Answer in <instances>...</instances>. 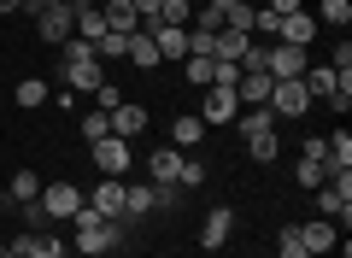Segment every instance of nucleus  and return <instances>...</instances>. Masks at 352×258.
Returning a JSON list of instances; mask_svg holds the SVG:
<instances>
[{
  "label": "nucleus",
  "mask_w": 352,
  "mask_h": 258,
  "mask_svg": "<svg viewBox=\"0 0 352 258\" xmlns=\"http://www.w3.org/2000/svg\"><path fill=\"white\" fill-rule=\"evenodd\" d=\"M124 59L135 65V71H153V65H159V47H153V30H135V36H129Z\"/></svg>",
  "instance_id": "nucleus-21"
},
{
  "label": "nucleus",
  "mask_w": 352,
  "mask_h": 258,
  "mask_svg": "<svg viewBox=\"0 0 352 258\" xmlns=\"http://www.w3.org/2000/svg\"><path fill=\"white\" fill-rule=\"evenodd\" d=\"M294 235H300V241H305V252H335V241H340V235H335V223H329V217H311V223H294Z\"/></svg>",
  "instance_id": "nucleus-11"
},
{
  "label": "nucleus",
  "mask_w": 352,
  "mask_h": 258,
  "mask_svg": "<svg viewBox=\"0 0 352 258\" xmlns=\"http://www.w3.org/2000/svg\"><path fill=\"white\" fill-rule=\"evenodd\" d=\"M270 83H276L270 71H241V83H235L241 106H264V100H270Z\"/></svg>",
  "instance_id": "nucleus-17"
},
{
  "label": "nucleus",
  "mask_w": 352,
  "mask_h": 258,
  "mask_svg": "<svg viewBox=\"0 0 352 258\" xmlns=\"http://www.w3.org/2000/svg\"><path fill=\"white\" fill-rule=\"evenodd\" d=\"M129 6H135L141 30H153V24H159V6H164V0H129Z\"/></svg>",
  "instance_id": "nucleus-37"
},
{
  "label": "nucleus",
  "mask_w": 352,
  "mask_h": 258,
  "mask_svg": "<svg viewBox=\"0 0 352 258\" xmlns=\"http://www.w3.org/2000/svg\"><path fill=\"white\" fill-rule=\"evenodd\" d=\"M129 164H135V147H129L124 136L94 141V171H100V176H129Z\"/></svg>",
  "instance_id": "nucleus-5"
},
{
  "label": "nucleus",
  "mask_w": 352,
  "mask_h": 258,
  "mask_svg": "<svg viewBox=\"0 0 352 258\" xmlns=\"http://www.w3.org/2000/svg\"><path fill=\"white\" fill-rule=\"evenodd\" d=\"M36 194H41V176H36V171H18V176H12V200H18V206H30Z\"/></svg>",
  "instance_id": "nucleus-29"
},
{
  "label": "nucleus",
  "mask_w": 352,
  "mask_h": 258,
  "mask_svg": "<svg viewBox=\"0 0 352 258\" xmlns=\"http://www.w3.org/2000/svg\"><path fill=\"white\" fill-rule=\"evenodd\" d=\"M65 258H88V252H65Z\"/></svg>",
  "instance_id": "nucleus-45"
},
{
  "label": "nucleus",
  "mask_w": 352,
  "mask_h": 258,
  "mask_svg": "<svg viewBox=\"0 0 352 258\" xmlns=\"http://www.w3.org/2000/svg\"><path fill=\"white\" fill-rule=\"evenodd\" d=\"M36 36L47 41V47L71 41L76 36V6H65V0H59V6H41V12H36Z\"/></svg>",
  "instance_id": "nucleus-4"
},
{
  "label": "nucleus",
  "mask_w": 352,
  "mask_h": 258,
  "mask_svg": "<svg viewBox=\"0 0 352 258\" xmlns=\"http://www.w3.org/2000/svg\"><path fill=\"white\" fill-rule=\"evenodd\" d=\"M247 47H252L247 30H217V36H212V59H223V65H241Z\"/></svg>",
  "instance_id": "nucleus-18"
},
{
  "label": "nucleus",
  "mask_w": 352,
  "mask_h": 258,
  "mask_svg": "<svg viewBox=\"0 0 352 258\" xmlns=\"http://www.w3.org/2000/svg\"><path fill=\"white\" fill-rule=\"evenodd\" d=\"M305 106H311L305 83H270V100H264L270 118H305Z\"/></svg>",
  "instance_id": "nucleus-8"
},
{
  "label": "nucleus",
  "mask_w": 352,
  "mask_h": 258,
  "mask_svg": "<svg viewBox=\"0 0 352 258\" xmlns=\"http://www.w3.org/2000/svg\"><path fill=\"white\" fill-rule=\"evenodd\" d=\"M36 206H41V217H53V223H71L76 211H82V188L76 182H41V194H36Z\"/></svg>",
  "instance_id": "nucleus-3"
},
{
  "label": "nucleus",
  "mask_w": 352,
  "mask_h": 258,
  "mask_svg": "<svg viewBox=\"0 0 352 258\" xmlns=\"http://www.w3.org/2000/svg\"><path fill=\"white\" fill-rule=\"evenodd\" d=\"M30 6H36V12H41V6H59V0H30Z\"/></svg>",
  "instance_id": "nucleus-43"
},
{
  "label": "nucleus",
  "mask_w": 352,
  "mask_h": 258,
  "mask_svg": "<svg viewBox=\"0 0 352 258\" xmlns=\"http://www.w3.org/2000/svg\"><path fill=\"white\" fill-rule=\"evenodd\" d=\"M88 206L100 211V217H124V176H100V182H94V194H82Z\"/></svg>",
  "instance_id": "nucleus-10"
},
{
  "label": "nucleus",
  "mask_w": 352,
  "mask_h": 258,
  "mask_svg": "<svg viewBox=\"0 0 352 258\" xmlns=\"http://www.w3.org/2000/svg\"><path fill=\"white\" fill-rule=\"evenodd\" d=\"M270 12H276V18H288V12H305V6H300V0H270Z\"/></svg>",
  "instance_id": "nucleus-39"
},
{
  "label": "nucleus",
  "mask_w": 352,
  "mask_h": 258,
  "mask_svg": "<svg viewBox=\"0 0 352 258\" xmlns=\"http://www.w3.org/2000/svg\"><path fill=\"white\" fill-rule=\"evenodd\" d=\"M12 100H18V106H24V111L47 106V76H24V83L12 88Z\"/></svg>",
  "instance_id": "nucleus-23"
},
{
  "label": "nucleus",
  "mask_w": 352,
  "mask_h": 258,
  "mask_svg": "<svg viewBox=\"0 0 352 258\" xmlns=\"http://www.w3.org/2000/svg\"><path fill=\"white\" fill-rule=\"evenodd\" d=\"M71 223H76V252L100 258V252H112V246H118V223H112V217H100L88 200H82V211H76Z\"/></svg>",
  "instance_id": "nucleus-2"
},
{
  "label": "nucleus",
  "mask_w": 352,
  "mask_h": 258,
  "mask_svg": "<svg viewBox=\"0 0 352 258\" xmlns=\"http://www.w3.org/2000/svg\"><path fill=\"white\" fill-rule=\"evenodd\" d=\"M176 182H182V188H200L206 182V164L200 159H182V176H176Z\"/></svg>",
  "instance_id": "nucleus-38"
},
{
  "label": "nucleus",
  "mask_w": 352,
  "mask_h": 258,
  "mask_svg": "<svg viewBox=\"0 0 352 258\" xmlns=\"http://www.w3.org/2000/svg\"><path fill=\"white\" fill-rule=\"evenodd\" d=\"M329 71L352 76V41H346V36H335V65H329Z\"/></svg>",
  "instance_id": "nucleus-35"
},
{
  "label": "nucleus",
  "mask_w": 352,
  "mask_h": 258,
  "mask_svg": "<svg viewBox=\"0 0 352 258\" xmlns=\"http://www.w3.org/2000/svg\"><path fill=\"white\" fill-rule=\"evenodd\" d=\"M200 141H206V118H194V111H188V118H176V123H170V147L188 153V147H200Z\"/></svg>",
  "instance_id": "nucleus-22"
},
{
  "label": "nucleus",
  "mask_w": 352,
  "mask_h": 258,
  "mask_svg": "<svg viewBox=\"0 0 352 258\" xmlns=\"http://www.w3.org/2000/svg\"><path fill=\"white\" fill-rule=\"evenodd\" d=\"M147 211H153V188L124 182V217H147Z\"/></svg>",
  "instance_id": "nucleus-25"
},
{
  "label": "nucleus",
  "mask_w": 352,
  "mask_h": 258,
  "mask_svg": "<svg viewBox=\"0 0 352 258\" xmlns=\"http://www.w3.org/2000/svg\"><path fill=\"white\" fill-rule=\"evenodd\" d=\"M276 24H282V18L270 12V6H252V30H258V36H276Z\"/></svg>",
  "instance_id": "nucleus-36"
},
{
  "label": "nucleus",
  "mask_w": 352,
  "mask_h": 258,
  "mask_svg": "<svg viewBox=\"0 0 352 258\" xmlns=\"http://www.w3.org/2000/svg\"><path fill=\"white\" fill-rule=\"evenodd\" d=\"M264 71L276 76V83H300L311 65H305V47H288V41H276V47L264 53Z\"/></svg>",
  "instance_id": "nucleus-7"
},
{
  "label": "nucleus",
  "mask_w": 352,
  "mask_h": 258,
  "mask_svg": "<svg viewBox=\"0 0 352 258\" xmlns=\"http://www.w3.org/2000/svg\"><path fill=\"white\" fill-rule=\"evenodd\" d=\"M317 12H323V24L346 30V24H352V0H323V6H317Z\"/></svg>",
  "instance_id": "nucleus-31"
},
{
  "label": "nucleus",
  "mask_w": 352,
  "mask_h": 258,
  "mask_svg": "<svg viewBox=\"0 0 352 258\" xmlns=\"http://www.w3.org/2000/svg\"><path fill=\"white\" fill-rule=\"evenodd\" d=\"M106 136H112V118H106V111H88L82 118V141L94 147V141H106Z\"/></svg>",
  "instance_id": "nucleus-30"
},
{
  "label": "nucleus",
  "mask_w": 352,
  "mask_h": 258,
  "mask_svg": "<svg viewBox=\"0 0 352 258\" xmlns=\"http://www.w3.org/2000/svg\"><path fill=\"white\" fill-rule=\"evenodd\" d=\"M18 6H30V0H0V12H18Z\"/></svg>",
  "instance_id": "nucleus-40"
},
{
  "label": "nucleus",
  "mask_w": 352,
  "mask_h": 258,
  "mask_svg": "<svg viewBox=\"0 0 352 258\" xmlns=\"http://www.w3.org/2000/svg\"><path fill=\"white\" fill-rule=\"evenodd\" d=\"M311 36H317V18L311 12H288L276 24V41H288V47H311Z\"/></svg>",
  "instance_id": "nucleus-13"
},
{
  "label": "nucleus",
  "mask_w": 352,
  "mask_h": 258,
  "mask_svg": "<svg viewBox=\"0 0 352 258\" xmlns=\"http://www.w3.org/2000/svg\"><path fill=\"white\" fill-rule=\"evenodd\" d=\"M159 24H182V30H188L194 24V0H164V6H159Z\"/></svg>",
  "instance_id": "nucleus-27"
},
{
  "label": "nucleus",
  "mask_w": 352,
  "mask_h": 258,
  "mask_svg": "<svg viewBox=\"0 0 352 258\" xmlns=\"http://www.w3.org/2000/svg\"><path fill=\"white\" fill-rule=\"evenodd\" d=\"M147 176H153V182H176V176H182V147H153Z\"/></svg>",
  "instance_id": "nucleus-19"
},
{
  "label": "nucleus",
  "mask_w": 352,
  "mask_h": 258,
  "mask_svg": "<svg viewBox=\"0 0 352 258\" xmlns=\"http://www.w3.org/2000/svg\"><path fill=\"white\" fill-rule=\"evenodd\" d=\"M59 71H65V83L82 88V94H94V88L106 83V65L94 59V53H82V59H65V53H59Z\"/></svg>",
  "instance_id": "nucleus-9"
},
{
  "label": "nucleus",
  "mask_w": 352,
  "mask_h": 258,
  "mask_svg": "<svg viewBox=\"0 0 352 258\" xmlns=\"http://www.w3.org/2000/svg\"><path fill=\"white\" fill-rule=\"evenodd\" d=\"M300 83H305V94H311V100H329V94H335V83H340V71H329V65H317V71H305Z\"/></svg>",
  "instance_id": "nucleus-24"
},
{
  "label": "nucleus",
  "mask_w": 352,
  "mask_h": 258,
  "mask_svg": "<svg viewBox=\"0 0 352 258\" xmlns=\"http://www.w3.org/2000/svg\"><path fill=\"white\" fill-rule=\"evenodd\" d=\"M100 18L118 30V36H135V30H141V18H135V6H129V0H100Z\"/></svg>",
  "instance_id": "nucleus-20"
},
{
  "label": "nucleus",
  "mask_w": 352,
  "mask_h": 258,
  "mask_svg": "<svg viewBox=\"0 0 352 258\" xmlns=\"http://www.w3.org/2000/svg\"><path fill=\"white\" fill-rule=\"evenodd\" d=\"M212 6H223V12H229V6H247V0H212Z\"/></svg>",
  "instance_id": "nucleus-42"
},
{
  "label": "nucleus",
  "mask_w": 352,
  "mask_h": 258,
  "mask_svg": "<svg viewBox=\"0 0 352 258\" xmlns=\"http://www.w3.org/2000/svg\"><path fill=\"white\" fill-rule=\"evenodd\" d=\"M182 83H188V88H212V59L188 53V59H182Z\"/></svg>",
  "instance_id": "nucleus-26"
},
{
  "label": "nucleus",
  "mask_w": 352,
  "mask_h": 258,
  "mask_svg": "<svg viewBox=\"0 0 352 258\" xmlns=\"http://www.w3.org/2000/svg\"><path fill=\"white\" fill-rule=\"evenodd\" d=\"M94 100H100V111H118V106H124V94H118V83H112V76H106V83L94 88Z\"/></svg>",
  "instance_id": "nucleus-34"
},
{
  "label": "nucleus",
  "mask_w": 352,
  "mask_h": 258,
  "mask_svg": "<svg viewBox=\"0 0 352 258\" xmlns=\"http://www.w3.org/2000/svg\"><path fill=\"white\" fill-rule=\"evenodd\" d=\"M241 141H247V159H252V164H270V159L282 153L276 118H270L264 106H247V111H241Z\"/></svg>",
  "instance_id": "nucleus-1"
},
{
  "label": "nucleus",
  "mask_w": 352,
  "mask_h": 258,
  "mask_svg": "<svg viewBox=\"0 0 352 258\" xmlns=\"http://www.w3.org/2000/svg\"><path fill=\"white\" fill-rule=\"evenodd\" d=\"M12 252H24V258H65V246H59V235H41V229H24L12 241Z\"/></svg>",
  "instance_id": "nucleus-14"
},
{
  "label": "nucleus",
  "mask_w": 352,
  "mask_h": 258,
  "mask_svg": "<svg viewBox=\"0 0 352 258\" xmlns=\"http://www.w3.org/2000/svg\"><path fill=\"white\" fill-rule=\"evenodd\" d=\"M153 47H159V59H188V30L182 24H153Z\"/></svg>",
  "instance_id": "nucleus-15"
},
{
  "label": "nucleus",
  "mask_w": 352,
  "mask_h": 258,
  "mask_svg": "<svg viewBox=\"0 0 352 258\" xmlns=\"http://www.w3.org/2000/svg\"><path fill=\"white\" fill-rule=\"evenodd\" d=\"M112 118V136H124V141H135L141 129H147V106H135V100H124L118 111H106Z\"/></svg>",
  "instance_id": "nucleus-16"
},
{
  "label": "nucleus",
  "mask_w": 352,
  "mask_h": 258,
  "mask_svg": "<svg viewBox=\"0 0 352 258\" xmlns=\"http://www.w3.org/2000/svg\"><path fill=\"white\" fill-rule=\"evenodd\" d=\"M65 6H76V12H82V6H100V0H65Z\"/></svg>",
  "instance_id": "nucleus-41"
},
{
  "label": "nucleus",
  "mask_w": 352,
  "mask_h": 258,
  "mask_svg": "<svg viewBox=\"0 0 352 258\" xmlns=\"http://www.w3.org/2000/svg\"><path fill=\"white\" fill-rule=\"evenodd\" d=\"M194 36H217V30H223V6H212V0H206L200 6V24H188Z\"/></svg>",
  "instance_id": "nucleus-32"
},
{
  "label": "nucleus",
  "mask_w": 352,
  "mask_h": 258,
  "mask_svg": "<svg viewBox=\"0 0 352 258\" xmlns=\"http://www.w3.org/2000/svg\"><path fill=\"white\" fill-rule=\"evenodd\" d=\"M0 258H24V252H0Z\"/></svg>",
  "instance_id": "nucleus-44"
},
{
  "label": "nucleus",
  "mask_w": 352,
  "mask_h": 258,
  "mask_svg": "<svg viewBox=\"0 0 352 258\" xmlns=\"http://www.w3.org/2000/svg\"><path fill=\"white\" fill-rule=\"evenodd\" d=\"M276 258H311V252H305V241H300L294 229H282V235H276Z\"/></svg>",
  "instance_id": "nucleus-33"
},
{
  "label": "nucleus",
  "mask_w": 352,
  "mask_h": 258,
  "mask_svg": "<svg viewBox=\"0 0 352 258\" xmlns=\"http://www.w3.org/2000/svg\"><path fill=\"white\" fill-rule=\"evenodd\" d=\"M124 47H129V36H118V30H106V36L94 41V59H100V65H106V59H124Z\"/></svg>",
  "instance_id": "nucleus-28"
},
{
  "label": "nucleus",
  "mask_w": 352,
  "mask_h": 258,
  "mask_svg": "<svg viewBox=\"0 0 352 258\" xmlns=\"http://www.w3.org/2000/svg\"><path fill=\"white\" fill-rule=\"evenodd\" d=\"M200 118L206 123H235L241 118V94H235V88H223V83L200 88Z\"/></svg>",
  "instance_id": "nucleus-6"
},
{
  "label": "nucleus",
  "mask_w": 352,
  "mask_h": 258,
  "mask_svg": "<svg viewBox=\"0 0 352 258\" xmlns=\"http://www.w3.org/2000/svg\"><path fill=\"white\" fill-rule=\"evenodd\" d=\"M229 229H235V211L212 206V211H206V223H200V246H206V252H217V246L229 241Z\"/></svg>",
  "instance_id": "nucleus-12"
}]
</instances>
